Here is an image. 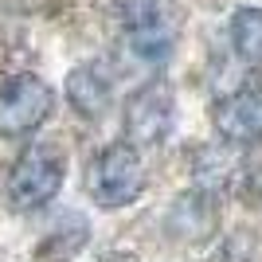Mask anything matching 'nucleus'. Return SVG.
Listing matches in <instances>:
<instances>
[{
  "label": "nucleus",
  "instance_id": "1",
  "mask_svg": "<svg viewBox=\"0 0 262 262\" xmlns=\"http://www.w3.org/2000/svg\"><path fill=\"white\" fill-rule=\"evenodd\" d=\"M121 24V39L141 63H164L172 55L180 12L176 0H114Z\"/></svg>",
  "mask_w": 262,
  "mask_h": 262
},
{
  "label": "nucleus",
  "instance_id": "2",
  "mask_svg": "<svg viewBox=\"0 0 262 262\" xmlns=\"http://www.w3.org/2000/svg\"><path fill=\"white\" fill-rule=\"evenodd\" d=\"M63 176H67V161L63 153L55 149V145H32L20 161L12 164L8 172V204L16 211H35L51 204L59 196V188H63Z\"/></svg>",
  "mask_w": 262,
  "mask_h": 262
},
{
  "label": "nucleus",
  "instance_id": "3",
  "mask_svg": "<svg viewBox=\"0 0 262 262\" xmlns=\"http://www.w3.org/2000/svg\"><path fill=\"white\" fill-rule=\"evenodd\" d=\"M86 188L102 208H125L145 192V164L137 145H110L90 161Z\"/></svg>",
  "mask_w": 262,
  "mask_h": 262
},
{
  "label": "nucleus",
  "instance_id": "4",
  "mask_svg": "<svg viewBox=\"0 0 262 262\" xmlns=\"http://www.w3.org/2000/svg\"><path fill=\"white\" fill-rule=\"evenodd\" d=\"M55 94L43 78L16 75L0 86V137H28L51 118Z\"/></svg>",
  "mask_w": 262,
  "mask_h": 262
},
{
  "label": "nucleus",
  "instance_id": "5",
  "mask_svg": "<svg viewBox=\"0 0 262 262\" xmlns=\"http://www.w3.org/2000/svg\"><path fill=\"white\" fill-rule=\"evenodd\" d=\"M176 121V94L164 82H149L125 102V137L137 149H153L172 133Z\"/></svg>",
  "mask_w": 262,
  "mask_h": 262
},
{
  "label": "nucleus",
  "instance_id": "6",
  "mask_svg": "<svg viewBox=\"0 0 262 262\" xmlns=\"http://www.w3.org/2000/svg\"><path fill=\"white\" fill-rule=\"evenodd\" d=\"M215 129L227 145L262 141V90H235L215 102Z\"/></svg>",
  "mask_w": 262,
  "mask_h": 262
},
{
  "label": "nucleus",
  "instance_id": "7",
  "mask_svg": "<svg viewBox=\"0 0 262 262\" xmlns=\"http://www.w3.org/2000/svg\"><path fill=\"white\" fill-rule=\"evenodd\" d=\"M67 102L82 118H102L114 102V67L110 63H82L67 75Z\"/></svg>",
  "mask_w": 262,
  "mask_h": 262
},
{
  "label": "nucleus",
  "instance_id": "8",
  "mask_svg": "<svg viewBox=\"0 0 262 262\" xmlns=\"http://www.w3.org/2000/svg\"><path fill=\"white\" fill-rule=\"evenodd\" d=\"M231 47L243 63L262 67V8H239L231 16Z\"/></svg>",
  "mask_w": 262,
  "mask_h": 262
},
{
  "label": "nucleus",
  "instance_id": "9",
  "mask_svg": "<svg viewBox=\"0 0 262 262\" xmlns=\"http://www.w3.org/2000/svg\"><path fill=\"white\" fill-rule=\"evenodd\" d=\"M102 262H137V258H129V254H110V258H102Z\"/></svg>",
  "mask_w": 262,
  "mask_h": 262
}]
</instances>
